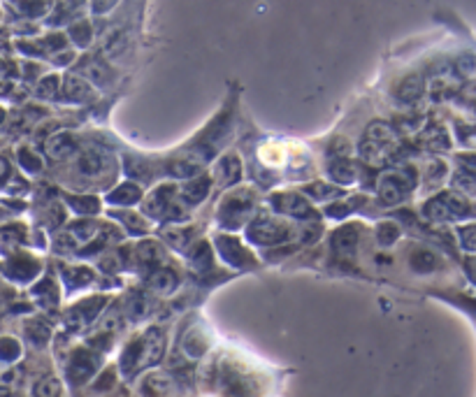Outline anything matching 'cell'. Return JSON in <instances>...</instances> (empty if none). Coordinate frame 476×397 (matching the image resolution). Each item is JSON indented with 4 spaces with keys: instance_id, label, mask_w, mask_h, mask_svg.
I'll list each match as a JSON object with an SVG mask.
<instances>
[{
    "instance_id": "cell-1",
    "label": "cell",
    "mask_w": 476,
    "mask_h": 397,
    "mask_svg": "<svg viewBox=\"0 0 476 397\" xmlns=\"http://www.w3.org/2000/svg\"><path fill=\"white\" fill-rule=\"evenodd\" d=\"M163 346H165L163 334L158 330H149L144 334L142 344L135 353V367H149L154 362H158V358L163 355Z\"/></svg>"
},
{
    "instance_id": "cell-2",
    "label": "cell",
    "mask_w": 476,
    "mask_h": 397,
    "mask_svg": "<svg viewBox=\"0 0 476 397\" xmlns=\"http://www.w3.org/2000/svg\"><path fill=\"white\" fill-rule=\"evenodd\" d=\"M142 388H144V393L151 397H168L172 393V379L168 374L154 372L142 381Z\"/></svg>"
},
{
    "instance_id": "cell-3",
    "label": "cell",
    "mask_w": 476,
    "mask_h": 397,
    "mask_svg": "<svg viewBox=\"0 0 476 397\" xmlns=\"http://www.w3.org/2000/svg\"><path fill=\"white\" fill-rule=\"evenodd\" d=\"M74 151V137L68 135V132H61V135H54L49 142H47V153H49L51 158H65L70 156Z\"/></svg>"
},
{
    "instance_id": "cell-4",
    "label": "cell",
    "mask_w": 476,
    "mask_h": 397,
    "mask_svg": "<svg viewBox=\"0 0 476 397\" xmlns=\"http://www.w3.org/2000/svg\"><path fill=\"white\" fill-rule=\"evenodd\" d=\"M367 139L374 144H383L388 146L392 139H395V132H392V128L388 123H372L370 130H367Z\"/></svg>"
},
{
    "instance_id": "cell-5",
    "label": "cell",
    "mask_w": 476,
    "mask_h": 397,
    "mask_svg": "<svg viewBox=\"0 0 476 397\" xmlns=\"http://www.w3.org/2000/svg\"><path fill=\"white\" fill-rule=\"evenodd\" d=\"M381 198L386 202H397L402 198V184L397 181L395 174H388V177L381 181Z\"/></svg>"
},
{
    "instance_id": "cell-6",
    "label": "cell",
    "mask_w": 476,
    "mask_h": 397,
    "mask_svg": "<svg viewBox=\"0 0 476 397\" xmlns=\"http://www.w3.org/2000/svg\"><path fill=\"white\" fill-rule=\"evenodd\" d=\"M420 93H423V81L418 79V77H409L402 88H399V100H406V102H413L416 98H420Z\"/></svg>"
},
{
    "instance_id": "cell-7",
    "label": "cell",
    "mask_w": 476,
    "mask_h": 397,
    "mask_svg": "<svg viewBox=\"0 0 476 397\" xmlns=\"http://www.w3.org/2000/svg\"><path fill=\"white\" fill-rule=\"evenodd\" d=\"M61 395V383L54 376H45L42 381H38L35 386V397H58Z\"/></svg>"
},
{
    "instance_id": "cell-8",
    "label": "cell",
    "mask_w": 476,
    "mask_h": 397,
    "mask_svg": "<svg viewBox=\"0 0 476 397\" xmlns=\"http://www.w3.org/2000/svg\"><path fill=\"white\" fill-rule=\"evenodd\" d=\"M411 265L418 272H430L437 267V258H434V254H430V251H416V254L411 256Z\"/></svg>"
},
{
    "instance_id": "cell-9",
    "label": "cell",
    "mask_w": 476,
    "mask_h": 397,
    "mask_svg": "<svg viewBox=\"0 0 476 397\" xmlns=\"http://www.w3.org/2000/svg\"><path fill=\"white\" fill-rule=\"evenodd\" d=\"M81 170L88 172V174H95L100 170V158L95 156V153H88V156L81 158Z\"/></svg>"
},
{
    "instance_id": "cell-10",
    "label": "cell",
    "mask_w": 476,
    "mask_h": 397,
    "mask_svg": "<svg viewBox=\"0 0 476 397\" xmlns=\"http://www.w3.org/2000/svg\"><path fill=\"white\" fill-rule=\"evenodd\" d=\"M172 283H175V279H172V274L170 272H161V274H156V279H154V286L156 288H172Z\"/></svg>"
}]
</instances>
